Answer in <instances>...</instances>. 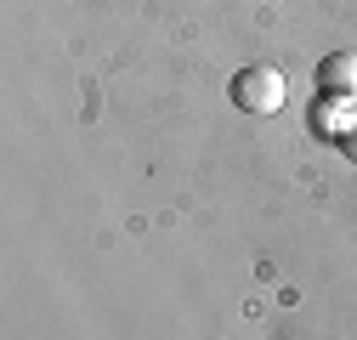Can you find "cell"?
<instances>
[{
  "label": "cell",
  "mask_w": 357,
  "mask_h": 340,
  "mask_svg": "<svg viewBox=\"0 0 357 340\" xmlns=\"http://www.w3.org/2000/svg\"><path fill=\"white\" fill-rule=\"evenodd\" d=\"M227 91H233V108H238V114H250V119L278 114V108H284V97H289V91H284V74H278V68H266V63L238 68Z\"/></svg>",
  "instance_id": "obj_1"
},
{
  "label": "cell",
  "mask_w": 357,
  "mask_h": 340,
  "mask_svg": "<svg viewBox=\"0 0 357 340\" xmlns=\"http://www.w3.org/2000/svg\"><path fill=\"white\" fill-rule=\"evenodd\" d=\"M318 91L335 102H357V52H329L318 63Z\"/></svg>",
  "instance_id": "obj_2"
},
{
  "label": "cell",
  "mask_w": 357,
  "mask_h": 340,
  "mask_svg": "<svg viewBox=\"0 0 357 340\" xmlns=\"http://www.w3.org/2000/svg\"><path fill=\"white\" fill-rule=\"evenodd\" d=\"M351 114H357V102H335V97H324L318 108H312V131L329 137V142H340V137L351 131Z\"/></svg>",
  "instance_id": "obj_3"
},
{
  "label": "cell",
  "mask_w": 357,
  "mask_h": 340,
  "mask_svg": "<svg viewBox=\"0 0 357 340\" xmlns=\"http://www.w3.org/2000/svg\"><path fill=\"white\" fill-rule=\"evenodd\" d=\"M340 148H346V159H351V164H357V114H351V131H346V137H340Z\"/></svg>",
  "instance_id": "obj_4"
}]
</instances>
